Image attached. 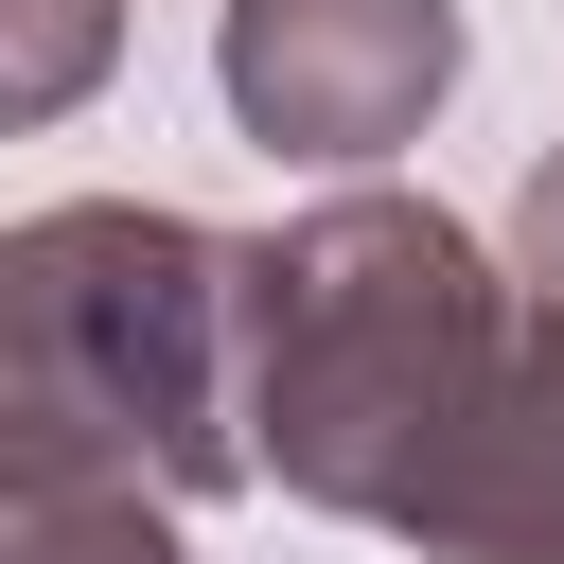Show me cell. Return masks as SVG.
I'll return each mask as SVG.
<instances>
[{
    "mask_svg": "<svg viewBox=\"0 0 564 564\" xmlns=\"http://www.w3.org/2000/svg\"><path fill=\"white\" fill-rule=\"evenodd\" d=\"M0 458H123L176 511L264 476V247L159 194L0 229Z\"/></svg>",
    "mask_w": 564,
    "mask_h": 564,
    "instance_id": "obj_1",
    "label": "cell"
},
{
    "mask_svg": "<svg viewBox=\"0 0 564 564\" xmlns=\"http://www.w3.org/2000/svg\"><path fill=\"white\" fill-rule=\"evenodd\" d=\"M511 317L529 282L441 194H317L300 229H264V476L335 529H405L458 423L494 405Z\"/></svg>",
    "mask_w": 564,
    "mask_h": 564,
    "instance_id": "obj_2",
    "label": "cell"
},
{
    "mask_svg": "<svg viewBox=\"0 0 564 564\" xmlns=\"http://www.w3.org/2000/svg\"><path fill=\"white\" fill-rule=\"evenodd\" d=\"M458 0H229L212 18V88L264 159H317V176H370L405 159L441 106H458Z\"/></svg>",
    "mask_w": 564,
    "mask_h": 564,
    "instance_id": "obj_3",
    "label": "cell"
},
{
    "mask_svg": "<svg viewBox=\"0 0 564 564\" xmlns=\"http://www.w3.org/2000/svg\"><path fill=\"white\" fill-rule=\"evenodd\" d=\"M405 546H423V564H564V300L511 317V370H494V405L458 423V458L423 476Z\"/></svg>",
    "mask_w": 564,
    "mask_h": 564,
    "instance_id": "obj_4",
    "label": "cell"
},
{
    "mask_svg": "<svg viewBox=\"0 0 564 564\" xmlns=\"http://www.w3.org/2000/svg\"><path fill=\"white\" fill-rule=\"evenodd\" d=\"M0 564H176V494L123 458H0Z\"/></svg>",
    "mask_w": 564,
    "mask_h": 564,
    "instance_id": "obj_5",
    "label": "cell"
},
{
    "mask_svg": "<svg viewBox=\"0 0 564 564\" xmlns=\"http://www.w3.org/2000/svg\"><path fill=\"white\" fill-rule=\"evenodd\" d=\"M106 70H123V0H0V141L70 123Z\"/></svg>",
    "mask_w": 564,
    "mask_h": 564,
    "instance_id": "obj_6",
    "label": "cell"
},
{
    "mask_svg": "<svg viewBox=\"0 0 564 564\" xmlns=\"http://www.w3.org/2000/svg\"><path fill=\"white\" fill-rule=\"evenodd\" d=\"M511 282L529 300H564V141L529 159V194H511Z\"/></svg>",
    "mask_w": 564,
    "mask_h": 564,
    "instance_id": "obj_7",
    "label": "cell"
}]
</instances>
